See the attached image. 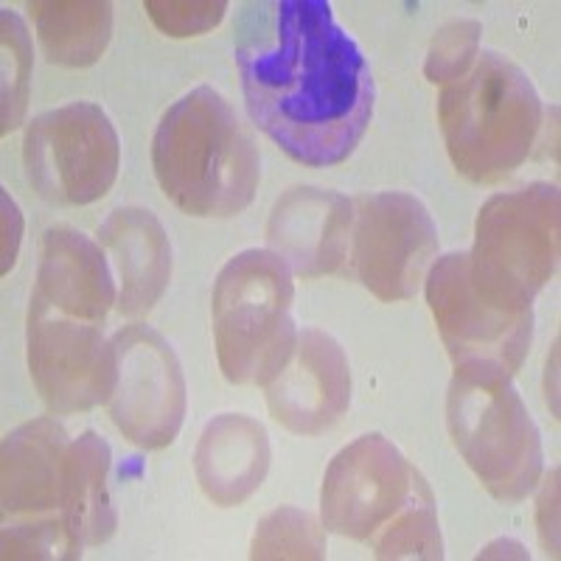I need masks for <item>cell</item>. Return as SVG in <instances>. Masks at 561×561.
Segmentation results:
<instances>
[{
  "label": "cell",
  "instance_id": "cell-1",
  "mask_svg": "<svg viewBox=\"0 0 561 561\" xmlns=\"http://www.w3.org/2000/svg\"><path fill=\"white\" fill-rule=\"evenodd\" d=\"M233 57L250 118L295 163L325 169L354 154L374 118L377 84L325 0L244 7Z\"/></svg>",
  "mask_w": 561,
  "mask_h": 561
},
{
  "label": "cell",
  "instance_id": "cell-2",
  "mask_svg": "<svg viewBox=\"0 0 561 561\" xmlns=\"http://www.w3.org/2000/svg\"><path fill=\"white\" fill-rule=\"evenodd\" d=\"M152 169L163 194L197 219L237 217L262 183L253 133L208 84L163 113L152 138Z\"/></svg>",
  "mask_w": 561,
  "mask_h": 561
},
{
  "label": "cell",
  "instance_id": "cell-3",
  "mask_svg": "<svg viewBox=\"0 0 561 561\" xmlns=\"http://www.w3.org/2000/svg\"><path fill=\"white\" fill-rule=\"evenodd\" d=\"M438 124L453 167L491 185L528 160L542 129V99L514 59L483 51L466 77L444 84Z\"/></svg>",
  "mask_w": 561,
  "mask_h": 561
},
{
  "label": "cell",
  "instance_id": "cell-4",
  "mask_svg": "<svg viewBox=\"0 0 561 561\" xmlns=\"http://www.w3.org/2000/svg\"><path fill=\"white\" fill-rule=\"evenodd\" d=\"M293 304V270L273 250H242L219 270L210 318L228 382L264 388L278 377L298 343Z\"/></svg>",
  "mask_w": 561,
  "mask_h": 561
},
{
  "label": "cell",
  "instance_id": "cell-5",
  "mask_svg": "<svg viewBox=\"0 0 561 561\" xmlns=\"http://www.w3.org/2000/svg\"><path fill=\"white\" fill-rule=\"evenodd\" d=\"M559 188L530 183L485 199L474 222L469 280L480 300L528 312L559 267Z\"/></svg>",
  "mask_w": 561,
  "mask_h": 561
},
{
  "label": "cell",
  "instance_id": "cell-6",
  "mask_svg": "<svg viewBox=\"0 0 561 561\" xmlns=\"http://www.w3.org/2000/svg\"><path fill=\"white\" fill-rule=\"evenodd\" d=\"M68 433L54 419L20 424L0 453L3 559H79L82 545L65 523Z\"/></svg>",
  "mask_w": 561,
  "mask_h": 561
},
{
  "label": "cell",
  "instance_id": "cell-7",
  "mask_svg": "<svg viewBox=\"0 0 561 561\" xmlns=\"http://www.w3.org/2000/svg\"><path fill=\"white\" fill-rule=\"evenodd\" d=\"M447 430L491 497L523 503L542 478V435L514 379L480 382L455 374L447 393Z\"/></svg>",
  "mask_w": 561,
  "mask_h": 561
},
{
  "label": "cell",
  "instance_id": "cell-8",
  "mask_svg": "<svg viewBox=\"0 0 561 561\" xmlns=\"http://www.w3.org/2000/svg\"><path fill=\"white\" fill-rule=\"evenodd\" d=\"M424 293L455 374L480 382L517 377L534 343V309L503 312L480 300L469 280V253L435 259Z\"/></svg>",
  "mask_w": 561,
  "mask_h": 561
},
{
  "label": "cell",
  "instance_id": "cell-9",
  "mask_svg": "<svg viewBox=\"0 0 561 561\" xmlns=\"http://www.w3.org/2000/svg\"><path fill=\"white\" fill-rule=\"evenodd\" d=\"M28 183L43 199L79 208L113 188L122 144L110 115L93 102H70L37 115L23 140Z\"/></svg>",
  "mask_w": 561,
  "mask_h": 561
},
{
  "label": "cell",
  "instance_id": "cell-10",
  "mask_svg": "<svg viewBox=\"0 0 561 561\" xmlns=\"http://www.w3.org/2000/svg\"><path fill=\"white\" fill-rule=\"evenodd\" d=\"M433 491L385 435L368 433L340 449L320 489L323 528L374 545L404 511Z\"/></svg>",
  "mask_w": 561,
  "mask_h": 561
},
{
  "label": "cell",
  "instance_id": "cell-11",
  "mask_svg": "<svg viewBox=\"0 0 561 561\" xmlns=\"http://www.w3.org/2000/svg\"><path fill=\"white\" fill-rule=\"evenodd\" d=\"M26 348L32 382L51 413H88L110 402L118 382V354L102 323L70 318L34 293Z\"/></svg>",
  "mask_w": 561,
  "mask_h": 561
},
{
  "label": "cell",
  "instance_id": "cell-12",
  "mask_svg": "<svg viewBox=\"0 0 561 561\" xmlns=\"http://www.w3.org/2000/svg\"><path fill=\"white\" fill-rule=\"evenodd\" d=\"M348 255L370 295L385 304L410 300L438 259L433 214L408 192L363 194L354 199Z\"/></svg>",
  "mask_w": 561,
  "mask_h": 561
},
{
  "label": "cell",
  "instance_id": "cell-13",
  "mask_svg": "<svg viewBox=\"0 0 561 561\" xmlns=\"http://www.w3.org/2000/svg\"><path fill=\"white\" fill-rule=\"evenodd\" d=\"M118 382L107 413L118 433L140 449H163L183 427L188 393L178 351L152 325L129 323L113 334Z\"/></svg>",
  "mask_w": 561,
  "mask_h": 561
},
{
  "label": "cell",
  "instance_id": "cell-14",
  "mask_svg": "<svg viewBox=\"0 0 561 561\" xmlns=\"http://www.w3.org/2000/svg\"><path fill=\"white\" fill-rule=\"evenodd\" d=\"M267 390L270 415L295 435L332 430L351 404V368L345 351L320 329L298 332L293 357Z\"/></svg>",
  "mask_w": 561,
  "mask_h": 561
},
{
  "label": "cell",
  "instance_id": "cell-15",
  "mask_svg": "<svg viewBox=\"0 0 561 561\" xmlns=\"http://www.w3.org/2000/svg\"><path fill=\"white\" fill-rule=\"evenodd\" d=\"M354 199L340 192L295 185L275 199L267 219V244L300 278L337 273L351 253Z\"/></svg>",
  "mask_w": 561,
  "mask_h": 561
},
{
  "label": "cell",
  "instance_id": "cell-16",
  "mask_svg": "<svg viewBox=\"0 0 561 561\" xmlns=\"http://www.w3.org/2000/svg\"><path fill=\"white\" fill-rule=\"evenodd\" d=\"M99 244L107 250L118 284L115 309L122 318H144L163 298L172 278V242L167 228L147 208H115L99 225Z\"/></svg>",
  "mask_w": 561,
  "mask_h": 561
},
{
  "label": "cell",
  "instance_id": "cell-17",
  "mask_svg": "<svg viewBox=\"0 0 561 561\" xmlns=\"http://www.w3.org/2000/svg\"><path fill=\"white\" fill-rule=\"evenodd\" d=\"M37 295L70 318L104 323L118 287L104 248L70 225H54L39 242Z\"/></svg>",
  "mask_w": 561,
  "mask_h": 561
},
{
  "label": "cell",
  "instance_id": "cell-18",
  "mask_svg": "<svg viewBox=\"0 0 561 561\" xmlns=\"http://www.w3.org/2000/svg\"><path fill=\"white\" fill-rule=\"evenodd\" d=\"M264 424L244 413H222L205 424L194 449V472L205 497L219 508H237L262 489L270 472Z\"/></svg>",
  "mask_w": 561,
  "mask_h": 561
},
{
  "label": "cell",
  "instance_id": "cell-19",
  "mask_svg": "<svg viewBox=\"0 0 561 561\" xmlns=\"http://www.w3.org/2000/svg\"><path fill=\"white\" fill-rule=\"evenodd\" d=\"M65 523L82 548L104 545L115 534L113 500H110V444L88 430L65 447Z\"/></svg>",
  "mask_w": 561,
  "mask_h": 561
},
{
  "label": "cell",
  "instance_id": "cell-20",
  "mask_svg": "<svg viewBox=\"0 0 561 561\" xmlns=\"http://www.w3.org/2000/svg\"><path fill=\"white\" fill-rule=\"evenodd\" d=\"M43 54L54 65L88 68L99 62L113 37L107 0H37L28 3Z\"/></svg>",
  "mask_w": 561,
  "mask_h": 561
},
{
  "label": "cell",
  "instance_id": "cell-21",
  "mask_svg": "<svg viewBox=\"0 0 561 561\" xmlns=\"http://www.w3.org/2000/svg\"><path fill=\"white\" fill-rule=\"evenodd\" d=\"M250 559H325V528L304 508H275L255 525Z\"/></svg>",
  "mask_w": 561,
  "mask_h": 561
},
{
  "label": "cell",
  "instance_id": "cell-22",
  "mask_svg": "<svg viewBox=\"0 0 561 561\" xmlns=\"http://www.w3.org/2000/svg\"><path fill=\"white\" fill-rule=\"evenodd\" d=\"M3 90H0V102H3V127L0 133L9 135L18 129L26 118L28 96H32V70H34V45L26 23L18 12L3 7Z\"/></svg>",
  "mask_w": 561,
  "mask_h": 561
},
{
  "label": "cell",
  "instance_id": "cell-23",
  "mask_svg": "<svg viewBox=\"0 0 561 561\" xmlns=\"http://www.w3.org/2000/svg\"><path fill=\"white\" fill-rule=\"evenodd\" d=\"M377 559H444L435 494H421L402 517L396 519L377 542L370 545Z\"/></svg>",
  "mask_w": 561,
  "mask_h": 561
},
{
  "label": "cell",
  "instance_id": "cell-24",
  "mask_svg": "<svg viewBox=\"0 0 561 561\" xmlns=\"http://www.w3.org/2000/svg\"><path fill=\"white\" fill-rule=\"evenodd\" d=\"M480 37H483L480 20H447V23L435 32L433 43H430L427 65H424V73H427L430 82L449 84L455 82V79L466 77L480 57Z\"/></svg>",
  "mask_w": 561,
  "mask_h": 561
},
{
  "label": "cell",
  "instance_id": "cell-25",
  "mask_svg": "<svg viewBox=\"0 0 561 561\" xmlns=\"http://www.w3.org/2000/svg\"><path fill=\"white\" fill-rule=\"evenodd\" d=\"M149 20L169 37H197L219 26L228 12L222 0H205V3H174V0H147L144 3Z\"/></svg>",
  "mask_w": 561,
  "mask_h": 561
},
{
  "label": "cell",
  "instance_id": "cell-26",
  "mask_svg": "<svg viewBox=\"0 0 561 561\" xmlns=\"http://www.w3.org/2000/svg\"><path fill=\"white\" fill-rule=\"evenodd\" d=\"M20 233H23V217H20V210L12 203V197L3 192V275L12 270L14 259H18Z\"/></svg>",
  "mask_w": 561,
  "mask_h": 561
}]
</instances>
